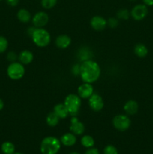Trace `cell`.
I'll list each match as a JSON object with an SVG mask.
<instances>
[{"mask_svg":"<svg viewBox=\"0 0 153 154\" xmlns=\"http://www.w3.org/2000/svg\"><path fill=\"white\" fill-rule=\"evenodd\" d=\"M80 75L85 83L92 84L100 78V68L93 60H85L80 66Z\"/></svg>","mask_w":153,"mask_h":154,"instance_id":"1","label":"cell"},{"mask_svg":"<svg viewBox=\"0 0 153 154\" xmlns=\"http://www.w3.org/2000/svg\"><path fill=\"white\" fill-rule=\"evenodd\" d=\"M60 148L61 141L56 137H46L40 143V152L42 154H57Z\"/></svg>","mask_w":153,"mask_h":154,"instance_id":"2","label":"cell"},{"mask_svg":"<svg viewBox=\"0 0 153 154\" xmlns=\"http://www.w3.org/2000/svg\"><path fill=\"white\" fill-rule=\"evenodd\" d=\"M31 37L33 42L40 48L47 46L51 40L50 33L46 29L42 28H36Z\"/></svg>","mask_w":153,"mask_h":154,"instance_id":"3","label":"cell"},{"mask_svg":"<svg viewBox=\"0 0 153 154\" xmlns=\"http://www.w3.org/2000/svg\"><path fill=\"white\" fill-rule=\"evenodd\" d=\"M64 105L68 111L69 114L72 116H76L80 109L81 98L76 94H69L66 96L64 102Z\"/></svg>","mask_w":153,"mask_h":154,"instance_id":"4","label":"cell"},{"mask_svg":"<svg viewBox=\"0 0 153 154\" xmlns=\"http://www.w3.org/2000/svg\"><path fill=\"white\" fill-rule=\"evenodd\" d=\"M7 75L10 79L20 80L25 75V68L22 63L14 62L8 67Z\"/></svg>","mask_w":153,"mask_h":154,"instance_id":"5","label":"cell"},{"mask_svg":"<svg viewBox=\"0 0 153 154\" xmlns=\"http://www.w3.org/2000/svg\"><path fill=\"white\" fill-rule=\"evenodd\" d=\"M130 123L131 122H130V118L124 114L116 115L112 120V124H113L114 127L117 130L121 131V132L128 129L130 126Z\"/></svg>","mask_w":153,"mask_h":154,"instance_id":"6","label":"cell"},{"mask_svg":"<svg viewBox=\"0 0 153 154\" xmlns=\"http://www.w3.org/2000/svg\"><path fill=\"white\" fill-rule=\"evenodd\" d=\"M148 8L144 4H139L135 5L130 11V16L135 20H142L148 14Z\"/></svg>","mask_w":153,"mask_h":154,"instance_id":"7","label":"cell"},{"mask_svg":"<svg viewBox=\"0 0 153 154\" xmlns=\"http://www.w3.org/2000/svg\"><path fill=\"white\" fill-rule=\"evenodd\" d=\"M88 105L94 111H100V110L103 109L104 103L101 96L97 93H93L88 98Z\"/></svg>","mask_w":153,"mask_h":154,"instance_id":"8","label":"cell"},{"mask_svg":"<svg viewBox=\"0 0 153 154\" xmlns=\"http://www.w3.org/2000/svg\"><path fill=\"white\" fill-rule=\"evenodd\" d=\"M49 21V17L46 12L40 11L34 14L32 17V23L34 26L38 28H41L46 25Z\"/></svg>","mask_w":153,"mask_h":154,"instance_id":"9","label":"cell"},{"mask_svg":"<svg viewBox=\"0 0 153 154\" xmlns=\"http://www.w3.org/2000/svg\"><path fill=\"white\" fill-rule=\"evenodd\" d=\"M70 130L75 135H80L85 131V126L76 117H75L74 116L71 118V120H70Z\"/></svg>","mask_w":153,"mask_h":154,"instance_id":"10","label":"cell"},{"mask_svg":"<svg viewBox=\"0 0 153 154\" xmlns=\"http://www.w3.org/2000/svg\"><path fill=\"white\" fill-rule=\"evenodd\" d=\"M78 96L82 99H88L94 93L92 85L88 83H84L78 87Z\"/></svg>","mask_w":153,"mask_h":154,"instance_id":"11","label":"cell"},{"mask_svg":"<svg viewBox=\"0 0 153 154\" xmlns=\"http://www.w3.org/2000/svg\"><path fill=\"white\" fill-rule=\"evenodd\" d=\"M90 24L91 26L96 31H102L106 28L107 21L100 16H94L91 19Z\"/></svg>","mask_w":153,"mask_h":154,"instance_id":"12","label":"cell"},{"mask_svg":"<svg viewBox=\"0 0 153 154\" xmlns=\"http://www.w3.org/2000/svg\"><path fill=\"white\" fill-rule=\"evenodd\" d=\"M71 43V39L67 35H61L56 39V45L61 49H65L68 48Z\"/></svg>","mask_w":153,"mask_h":154,"instance_id":"13","label":"cell"},{"mask_svg":"<svg viewBox=\"0 0 153 154\" xmlns=\"http://www.w3.org/2000/svg\"><path fill=\"white\" fill-rule=\"evenodd\" d=\"M62 144L66 147H71L74 146L76 142V137L74 133H65L61 137L60 139Z\"/></svg>","mask_w":153,"mask_h":154,"instance_id":"14","label":"cell"},{"mask_svg":"<svg viewBox=\"0 0 153 154\" xmlns=\"http://www.w3.org/2000/svg\"><path fill=\"white\" fill-rule=\"evenodd\" d=\"M139 109L138 103L134 100H129L124 104V110L128 115H134Z\"/></svg>","mask_w":153,"mask_h":154,"instance_id":"15","label":"cell"},{"mask_svg":"<svg viewBox=\"0 0 153 154\" xmlns=\"http://www.w3.org/2000/svg\"><path fill=\"white\" fill-rule=\"evenodd\" d=\"M34 59V55L32 53L29 51H22L20 52L19 55V60L20 63H22V65H28L32 62Z\"/></svg>","mask_w":153,"mask_h":154,"instance_id":"16","label":"cell"},{"mask_svg":"<svg viewBox=\"0 0 153 154\" xmlns=\"http://www.w3.org/2000/svg\"><path fill=\"white\" fill-rule=\"evenodd\" d=\"M54 112L58 115L60 119H64L69 115V112L64 104H57L54 107Z\"/></svg>","mask_w":153,"mask_h":154,"instance_id":"17","label":"cell"},{"mask_svg":"<svg viewBox=\"0 0 153 154\" xmlns=\"http://www.w3.org/2000/svg\"><path fill=\"white\" fill-rule=\"evenodd\" d=\"M18 20L23 23H26L31 20V14L27 9L21 8L18 11L16 14Z\"/></svg>","mask_w":153,"mask_h":154,"instance_id":"18","label":"cell"},{"mask_svg":"<svg viewBox=\"0 0 153 154\" xmlns=\"http://www.w3.org/2000/svg\"><path fill=\"white\" fill-rule=\"evenodd\" d=\"M134 53L138 57L140 58H144L147 56L148 54V48H146L145 45L143 44H137V45H135L134 47Z\"/></svg>","mask_w":153,"mask_h":154,"instance_id":"19","label":"cell"},{"mask_svg":"<svg viewBox=\"0 0 153 154\" xmlns=\"http://www.w3.org/2000/svg\"><path fill=\"white\" fill-rule=\"evenodd\" d=\"M59 117H58L56 114L55 112H50L48 114V115L46 116V122L47 123V125L51 127H54V126H57L59 122Z\"/></svg>","mask_w":153,"mask_h":154,"instance_id":"20","label":"cell"},{"mask_svg":"<svg viewBox=\"0 0 153 154\" xmlns=\"http://www.w3.org/2000/svg\"><path fill=\"white\" fill-rule=\"evenodd\" d=\"M1 150L4 154H14L15 153V146L10 141H5L2 144Z\"/></svg>","mask_w":153,"mask_h":154,"instance_id":"21","label":"cell"},{"mask_svg":"<svg viewBox=\"0 0 153 154\" xmlns=\"http://www.w3.org/2000/svg\"><path fill=\"white\" fill-rule=\"evenodd\" d=\"M81 144L83 147H86V148H91L94 145V140L90 135H84L81 138Z\"/></svg>","mask_w":153,"mask_h":154,"instance_id":"22","label":"cell"},{"mask_svg":"<svg viewBox=\"0 0 153 154\" xmlns=\"http://www.w3.org/2000/svg\"><path fill=\"white\" fill-rule=\"evenodd\" d=\"M41 5L45 9H51L56 5L57 0H41Z\"/></svg>","mask_w":153,"mask_h":154,"instance_id":"23","label":"cell"},{"mask_svg":"<svg viewBox=\"0 0 153 154\" xmlns=\"http://www.w3.org/2000/svg\"><path fill=\"white\" fill-rule=\"evenodd\" d=\"M130 13L128 9H120L117 12V17L122 20H128L130 17Z\"/></svg>","mask_w":153,"mask_h":154,"instance_id":"24","label":"cell"},{"mask_svg":"<svg viewBox=\"0 0 153 154\" xmlns=\"http://www.w3.org/2000/svg\"><path fill=\"white\" fill-rule=\"evenodd\" d=\"M8 47V42L4 36H0V54H2L6 51Z\"/></svg>","mask_w":153,"mask_h":154,"instance_id":"25","label":"cell"},{"mask_svg":"<svg viewBox=\"0 0 153 154\" xmlns=\"http://www.w3.org/2000/svg\"><path fill=\"white\" fill-rule=\"evenodd\" d=\"M104 154H118V150L114 146L107 145L104 150Z\"/></svg>","mask_w":153,"mask_h":154,"instance_id":"26","label":"cell"},{"mask_svg":"<svg viewBox=\"0 0 153 154\" xmlns=\"http://www.w3.org/2000/svg\"><path fill=\"white\" fill-rule=\"evenodd\" d=\"M107 24L111 28H116L118 26V22L116 18H110L107 21Z\"/></svg>","mask_w":153,"mask_h":154,"instance_id":"27","label":"cell"},{"mask_svg":"<svg viewBox=\"0 0 153 154\" xmlns=\"http://www.w3.org/2000/svg\"><path fill=\"white\" fill-rule=\"evenodd\" d=\"M16 58H17V56H16V54H15L14 52H13V51H11V52H9L8 54V55H7L8 60L10 62H11V63L15 62V60H16Z\"/></svg>","mask_w":153,"mask_h":154,"instance_id":"28","label":"cell"},{"mask_svg":"<svg viewBox=\"0 0 153 154\" xmlns=\"http://www.w3.org/2000/svg\"><path fill=\"white\" fill-rule=\"evenodd\" d=\"M85 154H100L97 148H94V147H91V148H88V150L86 151Z\"/></svg>","mask_w":153,"mask_h":154,"instance_id":"29","label":"cell"},{"mask_svg":"<svg viewBox=\"0 0 153 154\" xmlns=\"http://www.w3.org/2000/svg\"><path fill=\"white\" fill-rule=\"evenodd\" d=\"M6 2H7L8 5H9L10 6H12V7H15L18 5L20 0H5Z\"/></svg>","mask_w":153,"mask_h":154,"instance_id":"30","label":"cell"},{"mask_svg":"<svg viewBox=\"0 0 153 154\" xmlns=\"http://www.w3.org/2000/svg\"><path fill=\"white\" fill-rule=\"evenodd\" d=\"M142 2L146 6H153V0H142Z\"/></svg>","mask_w":153,"mask_h":154,"instance_id":"31","label":"cell"},{"mask_svg":"<svg viewBox=\"0 0 153 154\" xmlns=\"http://www.w3.org/2000/svg\"><path fill=\"white\" fill-rule=\"evenodd\" d=\"M35 27H30V28H28V31H27V32H28V34L30 36H32V35L33 34V32H34V29H35Z\"/></svg>","mask_w":153,"mask_h":154,"instance_id":"32","label":"cell"},{"mask_svg":"<svg viewBox=\"0 0 153 154\" xmlns=\"http://www.w3.org/2000/svg\"><path fill=\"white\" fill-rule=\"evenodd\" d=\"M4 102L2 101V99H0V111H2V110L3 109V108H4Z\"/></svg>","mask_w":153,"mask_h":154,"instance_id":"33","label":"cell"},{"mask_svg":"<svg viewBox=\"0 0 153 154\" xmlns=\"http://www.w3.org/2000/svg\"><path fill=\"white\" fill-rule=\"evenodd\" d=\"M70 154H80V153H77V152H72V153H70Z\"/></svg>","mask_w":153,"mask_h":154,"instance_id":"34","label":"cell"},{"mask_svg":"<svg viewBox=\"0 0 153 154\" xmlns=\"http://www.w3.org/2000/svg\"><path fill=\"white\" fill-rule=\"evenodd\" d=\"M14 154H23V153H14Z\"/></svg>","mask_w":153,"mask_h":154,"instance_id":"35","label":"cell"},{"mask_svg":"<svg viewBox=\"0 0 153 154\" xmlns=\"http://www.w3.org/2000/svg\"><path fill=\"white\" fill-rule=\"evenodd\" d=\"M130 1H135V0H130Z\"/></svg>","mask_w":153,"mask_h":154,"instance_id":"36","label":"cell"},{"mask_svg":"<svg viewBox=\"0 0 153 154\" xmlns=\"http://www.w3.org/2000/svg\"><path fill=\"white\" fill-rule=\"evenodd\" d=\"M0 1H2V0H0Z\"/></svg>","mask_w":153,"mask_h":154,"instance_id":"37","label":"cell"}]
</instances>
